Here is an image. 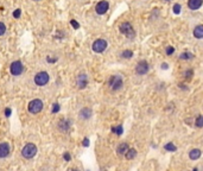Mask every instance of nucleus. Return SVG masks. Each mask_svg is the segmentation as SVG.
Listing matches in <instances>:
<instances>
[{
    "mask_svg": "<svg viewBox=\"0 0 203 171\" xmlns=\"http://www.w3.org/2000/svg\"><path fill=\"white\" fill-rule=\"evenodd\" d=\"M68 171H79V170H77V169H69Z\"/></svg>",
    "mask_w": 203,
    "mask_h": 171,
    "instance_id": "35",
    "label": "nucleus"
},
{
    "mask_svg": "<svg viewBox=\"0 0 203 171\" xmlns=\"http://www.w3.org/2000/svg\"><path fill=\"white\" fill-rule=\"evenodd\" d=\"M108 86L109 88L117 92V90H120L124 86V80H122V76L121 75H113L109 77V81H108Z\"/></svg>",
    "mask_w": 203,
    "mask_h": 171,
    "instance_id": "1",
    "label": "nucleus"
},
{
    "mask_svg": "<svg viewBox=\"0 0 203 171\" xmlns=\"http://www.w3.org/2000/svg\"><path fill=\"white\" fill-rule=\"evenodd\" d=\"M121 57L125 60H130L133 57V51L132 50H124L121 53Z\"/></svg>",
    "mask_w": 203,
    "mask_h": 171,
    "instance_id": "20",
    "label": "nucleus"
},
{
    "mask_svg": "<svg viewBox=\"0 0 203 171\" xmlns=\"http://www.w3.org/2000/svg\"><path fill=\"white\" fill-rule=\"evenodd\" d=\"M108 7H109V4L107 3V1H100L98 5H96V13L98 14H105L106 12H107V10H108Z\"/></svg>",
    "mask_w": 203,
    "mask_h": 171,
    "instance_id": "11",
    "label": "nucleus"
},
{
    "mask_svg": "<svg viewBox=\"0 0 203 171\" xmlns=\"http://www.w3.org/2000/svg\"><path fill=\"white\" fill-rule=\"evenodd\" d=\"M27 109H29V112L32 113V114L39 113V112L43 109V102H42V100L34 99V100L30 101L29 105H27Z\"/></svg>",
    "mask_w": 203,
    "mask_h": 171,
    "instance_id": "3",
    "label": "nucleus"
},
{
    "mask_svg": "<svg viewBox=\"0 0 203 171\" xmlns=\"http://www.w3.org/2000/svg\"><path fill=\"white\" fill-rule=\"evenodd\" d=\"M112 132L115 133L117 135H121V134L124 133V127H122V125H118V126L112 127Z\"/></svg>",
    "mask_w": 203,
    "mask_h": 171,
    "instance_id": "21",
    "label": "nucleus"
},
{
    "mask_svg": "<svg viewBox=\"0 0 203 171\" xmlns=\"http://www.w3.org/2000/svg\"><path fill=\"white\" fill-rule=\"evenodd\" d=\"M63 158H64L65 162H70V160H71L70 153H69V152H64V153H63Z\"/></svg>",
    "mask_w": 203,
    "mask_h": 171,
    "instance_id": "28",
    "label": "nucleus"
},
{
    "mask_svg": "<svg viewBox=\"0 0 203 171\" xmlns=\"http://www.w3.org/2000/svg\"><path fill=\"white\" fill-rule=\"evenodd\" d=\"M173 12L176 14H179V12H181V5L179 4H175L173 5Z\"/></svg>",
    "mask_w": 203,
    "mask_h": 171,
    "instance_id": "29",
    "label": "nucleus"
},
{
    "mask_svg": "<svg viewBox=\"0 0 203 171\" xmlns=\"http://www.w3.org/2000/svg\"><path fill=\"white\" fill-rule=\"evenodd\" d=\"M137 155H138V152H137L136 149H128V151L125 153V158L127 160H132L137 157Z\"/></svg>",
    "mask_w": 203,
    "mask_h": 171,
    "instance_id": "16",
    "label": "nucleus"
},
{
    "mask_svg": "<svg viewBox=\"0 0 203 171\" xmlns=\"http://www.w3.org/2000/svg\"><path fill=\"white\" fill-rule=\"evenodd\" d=\"M164 1H169V0H164Z\"/></svg>",
    "mask_w": 203,
    "mask_h": 171,
    "instance_id": "37",
    "label": "nucleus"
},
{
    "mask_svg": "<svg viewBox=\"0 0 203 171\" xmlns=\"http://www.w3.org/2000/svg\"><path fill=\"white\" fill-rule=\"evenodd\" d=\"M10 145L8 143H0V158H6L10 155Z\"/></svg>",
    "mask_w": 203,
    "mask_h": 171,
    "instance_id": "10",
    "label": "nucleus"
},
{
    "mask_svg": "<svg viewBox=\"0 0 203 171\" xmlns=\"http://www.w3.org/2000/svg\"><path fill=\"white\" fill-rule=\"evenodd\" d=\"M76 84H77V87L80 89H83L87 87V84H88V76L86 74H80L76 78Z\"/></svg>",
    "mask_w": 203,
    "mask_h": 171,
    "instance_id": "9",
    "label": "nucleus"
},
{
    "mask_svg": "<svg viewBox=\"0 0 203 171\" xmlns=\"http://www.w3.org/2000/svg\"><path fill=\"white\" fill-rule=\"evenodd\" d=\"M58 127H60V130H61V131L67 132V131L69 130V127H70V124H69V121H68V120H64V119H62V120L58 123Z\"/></svg>",
    "mask_w": 203,
    "mask_h": 171,
    "instance_id": "18",
    "label": "nucleus"
},
{
    "mask_svg": "<svg viewBox=\"0 0 203 171\" xmlns=\"http://www.w3.org/2000/svg\"><path fill=\"white\" fill-rule=\"evenodd\" d=\"M20 10H15L14 12H13V17H14V18H19V17H20Z\"/></svg>",
    "mask_w": 203,
    "mask_h": 171,
    "instance_id": "30",
    "label": "nucleus"
},
{
    "mask_svg": "<svg viewBox=\"0 0 203 171\" xmlns=\"http://www.w3.org/2000/svg\"><path fill=\"white\" fill-rule=\"evenodd\" d=\"M165 53H166L168 56H171V55L175 53V48H173V46H168L166 50H165Z\"/></svg>",
    "mask_w": 203,
    "mask_h": 171,
    "instance_id": "26",
    "label": "nucleus"
},
{
    "mask_svg": "<svg viewBox=\"0 0 203 171\" xmlns=\"http://www.w3.org/2000/svg\"><path fill=\"white\" fill-rule=\"evenodd\" d=\"M194 37L197 38V39L203 38V25H197L194 29Z\"/></svg>",
    "mask_w": 203,
    "mask_h": 171,
    "instance_id": "17",
    "label": "nucleus"
},
{
    "mask_svg": "<svg viewBox=\"0 0 203 171\" xmlns=\"http://www.w3.org/2000/svg\"><path fill=\"white\" fill-rule=\"evenodd\" d=\"M82 145L86 146V147H88V146H89V139H88V138H84L83 142H82Z\"/></svg>",
    "mask_w": 203,
    "mask_h": 171,
    "instance_id": "31",
    "label": "nucleus"
},
{
    "mask_svg": "<svg viewBox=\"0 0 203 171\" xmlns=\"http://www.w3.org/2000/svg\"><path fill=\"white\" fill-rule=\"evenodd\" d=\"M201 156H202V151L199 149H192L189 152V159L190 160H197L201 158Z\"/></svg>",
    "mask_w": 203,
    "mask_h": 171,
    "instance_id": "13",
    "label": "nucleus"
},
{
    "mask_svg": "<svg viewBox=\"0 0 203 171\" xmlns=\"http://www.w3.org/2000/svg\"><path fill=\"white\" fill-rule=\"evenodd\" d=\"M11 113H12L11 108H8V107H7V108H5V115H6V116H10V115H11Z\"/></svg>",
    "mask_w": 203,
    "mask_h": 171,
    "instance_id": "33",
    "label": "nucleus"
},
{
    "mask_svg": "<svg viewBox=\"0 0 203 171\" xmlns=\"http://www.w3.org/2000/svg\"><path fill=\"white\" fill-rule=\"evenodd\" d=\"M120 32L124 33V35L127 37V38H134L136 36V32H134V29L133 26L131 25V23H128V22H125L120 25Z\"/></svg>",
    "mask_w": 203,
    "mask_h": 171,
    "instance_id": "4",
    "label": "nucleus"
},
{
    "mask_svg": "<svg viewBox=\"0 0 203 171\" xmlns=\"http://www.w3.org/2000/svg\"><path fill=\"white\" fill-rule=\"evenodd\" d=\"M203 4V0H188V7L192 11L198 10Z\"/></svg>",
    "mask_w": 203,
    "mask_h": 171,
    "instance_id": "12",
    "label": "nucleus"
},
{
    "mask_svg": "<svg viewBox=\"0 0 203 171\" xmlns=\"http://www.w3.org/2000/svg\"><path fill=\"white\" fill-rule=\"evenodd\" d=\"M106 48H107V42L105 39H98L93 43V45H91L93 51L94 53H98V54L103 53V51L106 50Z\"/></svg>",
    "mask_w": 203,
    "mask_h": 171,
    "instance_id": "7",
    "label": "nucleus"
},
{
    "mask_svg": "<svg viewBox=\"0 0 203 171\" xmlns=\"http://www.w3.org/2000/svg\"><path fill=\"white\" fill-rule=\"evenodd\" d=\"M70 23H71V25H72L74 27H75V29H79V27H80V24H79L77 22H75V20H71Z\"/></svg>",
    "mask_w": 203,
    "mask_h": 171,
    "instance_id": "32",
    "label": "nucleus"
},
{
    "mask_svg": "<svg viewBox=\"0 0 203 171\" xmlns=\"http://www.w3.org/2000/svg\"><path fill=\"white\" fill-rule=\"evenodd\" d=\"M192 171H198V169H197V167H195V169H192Z\"/></svg>",
    "mask_w": 203,
    "mask_h": 171,
    "instance_id": "36",
    "label": "nucleus"
},
{
    "mask_svg": "<svg viewBox=\"0 0 203 171\" xmlns=\"http://www.w3.org/2000/svg\"><path fill=\"white\" fill-rule=\"evenodd\" d=\"M37 155V146L32 143L26 144L22 150V156L26 159H31Z\"/></svg>",
    "mask_w": 203,
    "mask_h": 171,
    "instance_id": "2",
    "label": "nucleus"
},
{
    "mask_svg": "<svg viewBox=\"0 0 203 171\" xmlns=\"http://www.w3.org/2000/svg\"><path fill=\"white\" fill-rule=\"evenodd\" d=\"M149 69H150V65L146 61H140L137 63L136 65V73L138 75H145L149 73Z\"/></svg>",
    "mask_w": 203,
    "mask_h": 171,
    "instance_id": "6",
    "label": "nucleus"
},
{
    "mask_svg": "<svg viewBox=\"0 0 203 171\" xmlns=\"http://www.w3.org/2000/svg\"><path fill=\"white\" fill-rule=\"evenodd\" d=\"M5 31H6V26H5V24L0 22V36H3L4 33H5Z\"/></svg>",
    "mask_w": 203,
    "mask_h": 171,
    "instance_id": "27",
    "label": "nucleus"
},
{
    "mask_svg": "<svg viewBox=\"0 0 203 171\" xmlns=\"http://www.w3.org/2000/svg\"><path fill=\"white\" fill-rule=\"evenodd\" d=\"M195 126L198 127V128H202L203 127V115H198L195 119Z\"/></svg>",
    "mask_w": 203,
    "mask_h": 171,
    "instance_id": "23",
    "label": "nucleus"
},
{
    "mask_svg": "<svg viewBox=\"0 0 203 171\" xmlns=\"http://www.w3.org/2000/svg\"><path fill=\"white\" fill-rule=\"evenodd\" d=\"M60 109H61L60 104H53V105H52V109H51V112H52L53 114H56V113L60 112Z\"/></svg>",
    "mask_w": 203,
    "mask_h": 171,
    "instance_id": "24",
    "label": "nucleus"
},
{
    "mask_svg": "<svg viewBox=\"0 0 203 171\" xmlns=\"http://www.w3.org/2000/svg\"><path fill=\"white\" fill-rule=\"evenodd\" d=\"M49 78H50V76H49L48 73L41 71L38 74H36V76H34V83L37 86H45L49 82Z\"/></svg>",
    "mask_w": 203,
    "mask_h": 171,
    "instance_id": "5",
    "label": "nucleus"
},
{
    "mask_svg": "<svg viewBox=\"0 0 203 171\" xmlns=\"http://www.w3.org/2000/svg\"><path fill=\"white\" fill-rule=\"evenodd\" d=\"M23 64L20 61H14L11 63V67H10V70H11V74L14 75V76H18L23 73Z\"/></svg>",
    "mask_w": 203,
    "mask_h": 171,
    "instance_id": "8",
    "label": "nucleus"
},
{
    "mask_svg": "<svg viewBox=\"0 0 203 171\" xmlns=\"http://www.w3.org/2000/svg\"><path fill=\"white\" fill-rule=\"evenodd\" d=\"M192 57H194V54H191V53H183V54L179 55V58H181L182 61H189V60H191Z\"/></svg>",
    "mask_w": 203,
    "mask_h": 171,
    "instance_id": "22",
    "label": "nucleus"
},
{
    "mask_svg": "<svg viewBox=\"0 0 203 171\" xmlns=\"http://www.w3.org/2000/svg\"><path fill=\"white\" fill-rule=\"evenodd\" d=\"M91 114H93V112H91V109L89 107H84L80 111V118L81 119H84V120H87V119H89L91 116Z\"/></svg>",
    "mask_w": 203,
    "mask_h": 171,
    "instance_id": "15",
    "label": "nucleus"
},
{
    "mask_svg": "<svg viewBox=\"0 0 203 171\" xmlns=\"http://www.w3.org/2000/svg\"><path fill=\"white\" fill-rule=\"evenodd\" d=\"M87 171H89V170H87Z\"/></svg>",
    "mask_w": 203,
    "mask_h": 171,
    "instance_id": "38",
    "label": "nucleus"
},
{
    "mask_svg": "<svg viewBox=\"0 0 203 171\" xmlns=\"http://www.w3.org/2000/svg\"><path fill=\"white\" fill-rule=\"evenodd\" d=\"M194 75V71L191 70V69H188V70H185V73H184V77L185 78H191V76Z\"/></svg>",
    "mask_w": 203,
    "mask_h": 171,
    "instance_id": "25",
    "label": "nucleus"
},
{
    "mask_svg": "<svg viewBox=\"0 0 203 171\" xmlns=\"http://www.w3.org/2000/svg\"><path fill=\"white\" fill-rule=\"evenodd\" d=\"M128 149H130V146H128L127 143H121L119 144V146L117 147V152L119 156H125V153L128 151Z\"/></svg>",
    "mask_w": 203,
    "mask_h": 171,
    "instance_id": "14",
    "label": "nucleus"
},
{
    "mask_svg": "<svg viewBox=\"0 0 203 171\" xmlns=\"http://www.w3.org/2000/svg\"><path fill=\"white\" fill-rule=\"evenodd\" d=\"M164 150L166 152H175L177 150V147H176V145L173 143H166L164 145Z\"/></svg>",
    "mask_w": 203,
    "mask_h": 171,
    "instance_id": "19",
    "label": "nucleus"
},
{
    "mask_svg": "<svg viewBox=\"0 0 203 171\" xmlns=\"http://www.w3.org/2000/svg\"><path fill=\"white\" fill-rule=\"evenodd\" d=\"M162 69H163V70L169 69V64H168V63H162Z\"/></svg>",
    "mask_w": 203,
    "mask_h": 171,
    "instance_id": "34",
    "label": "nucleus"
}]
</instances>
